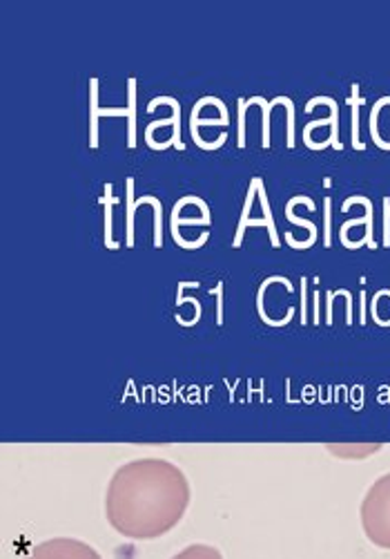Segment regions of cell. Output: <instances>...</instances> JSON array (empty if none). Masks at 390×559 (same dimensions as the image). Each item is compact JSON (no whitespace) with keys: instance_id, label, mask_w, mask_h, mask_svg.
Instances as JSON below:
<instances>
[{"instance_id":"obj_1","label":"cell","mask_w":390,"mask_h":559,"mask_svg":"<svg viewBox=\"0 0 390 559\" xmlns=\"http://www.w3.org/2000/svg\"><path fill=\"white\" fill-rule=\"evenodd\" d=\"M190 499V481L179 465L166 459H136L112 475L106 518L123 537L157 539L183 520Z\"/></svg>"},{"instance_id":"obj_2","label":"cell","mask_w":390,"mask_h":559,"mask_svg":"<svg viewBox=\"0 0 390 559\" xmlns=\"http://www.w3.org/2000/svg\"><path fill=\"white\" fill-rule=\"evenodd\" d=\"M359 518L366 537L375 546L390 550V473L379 477L368 488L362 501Z\"/></svg>"},{"instance_id":"obj_3","label":"cell","mask_w":390,"mask_h":559,"mask_svg":"<svg viewBox=\"0 0 390 559\" xmlns=\"http://www.w3.org/2000/svg\"><path fill=\"white\" fill-rule=\"evenodd\" d=\"M92 87V97H89V108H92V123H89V146L96 148L99 146V117H127L130 126V139L127 146L134 148L136 146V79L127 81V90H130V106L123 108H99V79L89 81Z\"/></svg>"},{"instance_id":"obj_4","label":"cell","mask_w":390,"mask_h":559,"mask_svg":"<svg viewBox=\"0 0 390 559\" xmlns=\"http://www.w3.org/2000/svg\"><path fill=\"white\" fill-rule=\"evenodd\" d=\"M23 559H103L92 546L70 537H57L36 544Z\"/></svg>"},{"instance_id":"obj_5","label":"cell","mask_w":390,"mask_h":559,"mask_svg":"<svg viewBox=\"0 0 390 559\" xmlns=\"http://www.w3.org/2000/svg\"><path fill=\"white\" fill-rule=\"evenodd\" d=\"M370 136L381 151H390V97H383L373 106Z\"/></svg>"},{"instance_id":"obj_6","label":"cell","mask_w":390,"mask_h":559,"mask_svg":"<svg viewBox=\"0 0 390 559\" xmlns=\"http://www.w3.org/2000/svg\"><path fill=\"white\" fill-rule=\"evenodd\" d=\"M159 104H168V106H172V110H174V115H172V119H166V121H155V123H150L148 126V132H145V139L148 136H153V132L157 130V128H163V126H174V136L170 139V146L174 144L179 151H183V144H181V106H179V102H174V99H170V97H161V99H155L150 106H148V110L150 112H155V108L159 106Z\"/></svg>"},{"instance_id":"obj_7","label":"cell","mask_w":390,"mask_h":559,"mask_svg":"<svg viewBox=\"0 0 390 559\" xmlns=\"http://www.w3.org/2000/svg\"><path fill=\"white\" fill-rule=\"evenodd\" d=\"M172 559H223L221 550H217L215 546L208 544H192L187 548H183L181 552H176Z\"/></svg>"},{"instance_id":"obj_8","label":"cell","mask_w":390,"mask_h":559,"mask_svg":"<svg viewBox=\"0 0 390 559\" xmlns=\"http://www.w3.org/2000/svg\"><path fill=\"white\" fill-rule=\"evenodd\" d=\"M255 104L264 106V148H270V110H272L275 106H281V104H283V97H277V99H272L270 104H266L261 97H255V99H251V102L243 99V106H255Z\"/></svg>"},{"instance_id":"obj_9","label":"cell","mask_w":390,"mask_h":559,"mask_svg":"<svg viewBox=\"0 0 390 559\" xmlns=\"http://www.w3.org/2000/svg\"><path fill=\"white\" fill-rule=\"evenodd\" d=\"M349 104L353 108V144H355L357 151H364V144H362V139H359V106L364 104V99L359 95V85L357 83L353 85V95H351Z\"/></svg>"},{"instance_id":"obj_10","label":"cell","mask_w":390,"mask_h":559,"mask_svg":"<svg viewBox=\"0 0 390 559\" xmlns=\"http://www.w3.org/2000/svg\"><path fill=\"white\" fill-rule=\"evenodd\" d=\"M248 226H266V228H268V233H270V242H272V247H281V242H279V238H277V228H275V224H272V222H268V219H248L246 224H241V226L236 228L234 247H241L243 236H246V228H248Z\"/></svg>"},{"instance_id":"obj_11","label":"cell","mask_w":390,"mask_h":559,"mask_svg":"<svg viewBox=\"0 0 390 559\" xmlns=\"http://www.w3.org/2000/svg\"><path fill=\"white\" fill-rule=\"evenodd\" d=\"M138 206V200H134V179H127V236L125 245L134 247V211Z\"/></svg>"},{"instance_id":"obj_12","label":"cell","mask_w":390,"mask_h":559,"mask_svg":"<svg viewBox=\"0 0 390 559\" xmlns=\"http://www.w3.org/2000/svg\"><path fill=\"white\" fill-rule=\"evenodd\" d=\"M110 193H112V186H106V200H103V204H106V215H108V222H106V247L108 249H117L119 245L112 240V198H110Z\"/></svg>"},{"instance_id":"obj_13","label":"cell","mask_w":390,"mask_h":559,"mask_svg":"<svg viewBox=\"0 0 390 559\" xmlns=\"http://www.w3.org/2000/svg\"><path fill=\"white\" fill-rule=\"evenodd\" d=\"M326 247H330V200H326Z\"/></svg>"}]
</instances>
